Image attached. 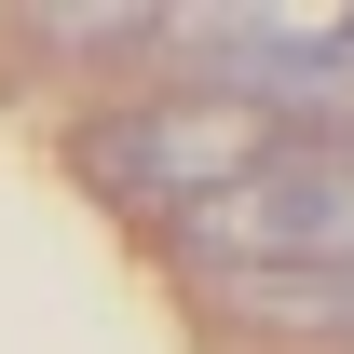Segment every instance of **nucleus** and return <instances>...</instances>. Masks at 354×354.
Returning <instances> with one entry per match:
<instances>
[{
  "label": "nucleus",
  "instance_id": "1",
  "mask_svg": "<svg viewBox=\"0 0 354 354\" xmlns=\"http://www.w3.org/2000/svg\"><path fill=\"white\" fill-rule=\"evenodd\" d=\"M191 259L218 272H341L354 259V150H313V136H272V164L218 205H191Z\"/></svg>",
  "mask_w": 354,
  "mask_h": 354
},
{
  "label": "nucleus",
  "instance_id": "2",
  "mask_svg": "<svg viewBox=\"0 0 354 354\" xmlns=\"http://www.w3.org/2000/svg\"><path fill=\"white\" fill-rule=\"evenodd\" d=\"M272 136L286 123L232 109V95H136V109H109V123H82V164H95V191L191 218V205H218V191H245V177L272 164Z\"/></svg>",
  "mask_w": 354,
  "mask_h": 354
},
{
  "label": "nucleus",
  "instance_id": "3",
  "mask_svg": "<svg viewBox=\"0 0 354 354\" xmlns=\"http://www.w3.org/2000/svg\"><path fill=\"white\" fill-rule=\"evenodd\" d=\"M205 55V95L232 109H300V95H354V14H164Z\"/></svg>",
  "mask_w": 354,
  "mask_h": 354
},
{
  "label": "nucleus",
  "instance_id": "4",
  "mask_svg": "<svg viewBox=\"0 0 354 354\" xmlns=\"http://www.w3.org/2000/svg\"><path fill=\"white\" fill-rule=\"evenodd\" d=\"M28 28H41L55 55H136V41H164V14H136V0H123V14H95V0H55V14H28Z\"/></svg>",
  "mask_w": 354,
  "mask_h": 354
},
{
  "label": "nucleus",
  "instance_id": "5",
  "mask_svg": "<svg viewBox=\"0 0 354 354\" xmlns=\"http://www.w3.org/2000/svg\"><path fill=\"white\" fill-rule=\"evenodd\" d=\"M341 327H354V259H341Z\"/></svg>",
  "mask_w": 354,
  "mask_h": 354
}]
</instances>
